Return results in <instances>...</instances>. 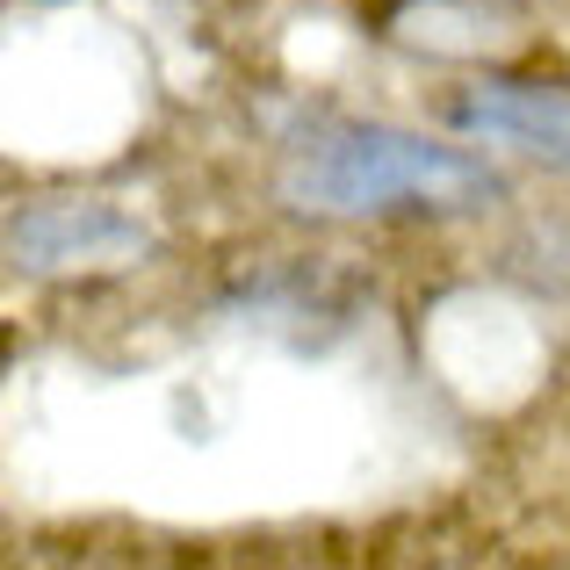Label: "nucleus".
<instances>
[{"label":"nucleus","instance_id":"obj_1","mask_svg":"<svg viewBox=\"0 0 570 570\" xmlns=\"http://www.w3.org/2000/svg\"><path fill=\"white\" fill-rule=\"evenodd\" d=\"M275 195L304 217H383V209L484 217L513 188L484 153H470V138L448 145L404 124H333L282 167Z\"/></svg>","mask_w":570,"mask_h":570},{"label":"nucleus","instance_id":"obj_2","mask_svg":"<svg viewBox=\"0 0 570 570\" xmlns=\"http://www.w3.org/2000/svg\"><path fill=\"white\" fill-rule=\"evenodd\" d=\"M153 246V224L101 195H37L8 209V261L22 275H116Z\"/></svg>","mask_w":570,"mask_h":570},{"label":"nucleus","instance_id":"obj_3","mask_svg":"<svg viewBox=\"0 0 570 570\" xmlns=\"http://www.w3.org/2000/svg\"><path fill=\"white\" fill-rule=\"evenodd\" d=\"M455 138L491 145L534 174H570V87L563 80H520V72H470L433 101Z\"/></svg>","mask_w":570,"mask_h":570},{"label":"nucleus","instance_id":"obj_4","mask_svg":"<svg viewBox=\"0 0 570 570\" xmlns=\"http://www.w3.org/2000/svg\"><path fill=\"white\" fill-rule=\"evenodd\" d=\"M520 37V14L499 0H404L390 14V43L426 58H491Z\"/></svg>","mask_w":570,"mask_h":570}]
</instances>
